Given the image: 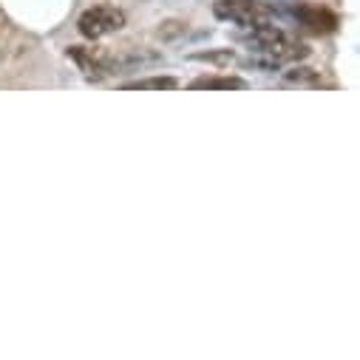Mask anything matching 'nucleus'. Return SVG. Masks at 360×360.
I'll list each match as a JSON object with an SVG mask.
<instances>
[{"label": "nucleus", "instance_id": "f257e3e1", "mask_svg": "<svg viewBox=\"0 0 360 360\" xmlns=\"http://www.w3.org/2000/svg\"><path fill=\"white\" fill-rule=\"evenodd\" d=\"M238 43H244L250 51V60L244 65H252L261 71H278L290 63H301L309 57V46L301 43L298 37L287 34L276 23L247 29V34H238Z\"/></svg>", "mask_w": 360, "mask_h": 360}, {"label": "nucleus", "instance_id": "f03ea898", "mask_svg": "<svg viewBox=\"0 0 360 360\" xmlns=\"http://www.w3.org/2000/svg\"><path fill=\"white\" fill-rule=\"evenodd\" d=\"M213 15L233 26H241V29L273 26L281 20L276 4H266V0H216Z\"/></svg>", "mask_w": 360, "mask_h": 360}, {"label": "nucleus", "instance_id": "7ed1b4c3", "mask_svg": "<svg viewBox=\"0 0 360 360\" xmlns=\"http://www.w3.org/2000/svg\"><path fill=\"white\" fill-rule=\"evenodd\" d=\"M276 9H278V18H290V20H295L301 29H307V32H312V34H332V32L340 26L338 15L329 12V9H323V6L281 0Z\"/></svg>", "mask_w": 360, "mask_h": 360}, {"label": "nucleus", "instance_id": "20e7f679", "mask_svg": "<svg viewBox=\"0 0 360 360\" xmlns=\"http://www.w3.org/2000/svg\"><path fill=\"white\" fill-rule=\"evenodd\" d=\"M125 26V12L117 9V6H94L79 15L77 20V29L85 40H100V37H108L114 32H120Z\"/></svg>", "mask_w": 360, "mask_h": 360}, {"label": "nucleus", "instance_id": "39448f33", "mask_svg": "<svg viewBox=\"0 0 360 360\" xmlns=\"http://www.w3.org/2000/svg\"><path fill=\"white\" fill-rule=\"evenodd\" d=\"M68 57L79 65V71L85 74V79H103L117 74V57L103 51V49H88V46H71Z\"/></svg>", "mask_w": 360, "mask_h": 360}, {"label": "nucleus", "instance_id": "423d86ee", "mask_svg": "<svg viewBox=\"0 0 360 360\" xmlns=\"http://www.w3.org/2000/svg\"><path fill=\"white\" fill-rule=\"evenodd\" d=\"M188 88H193V91H244L247 88V79H241V77H233V74H227V77H196Z\"/></svg>", "mask_w": 360, "mask_h": 360}, {"label": "nucleus", "instance_id": "0eeeda50", "mask_svg": "<svg viewBox=\"0 0 360 360\" xmlns=\"http://www.w3.org/2000/svg\"><path fill=\"white\" fill-rule=\"evenodd\" d=\"M122 88L125 91H173V88H179V79L176 77H145V79L125 82Z\"/></svg>", "mask_w": 360, "mask_h": 360}, {"label": "nucleus", "instance_id": "6e6552de", "mask_svg": "<svg viewBox=\"0 0 360 360\" xmlns=\"http://www.w3.org/2000/svg\"><path fill=\"white\" fill-rule=\"evenodd\" d=\"M191 60H202V63H213V65H230L236 60V54L230 49H221V51H196V54H191Z\"/></svg>", "mask_w": 360, "mask_h": 360}, {"label": "nucleus", "instance_id": "1a4fd4ad", "mask_svg": "<svg viewBox=\"0 0 360 360\" xmlns=\"http://www.w3.org/2000/svg\"><path fill=\"white\" fill-rule=\"evenodd\" d=\"M287 79H290V82H298V85H301V82H315V85H321V79H318V74H315L312 68H295V71L287 74Z\"/></svg>", "mask_w": 360, "mask_h": 360}]
</instances>
